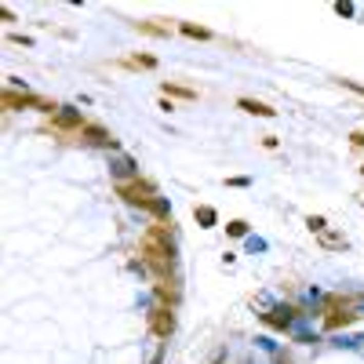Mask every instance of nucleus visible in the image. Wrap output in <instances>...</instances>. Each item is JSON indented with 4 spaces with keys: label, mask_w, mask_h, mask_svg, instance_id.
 Segmentation results:
<instances>
[{
    "label": "nucleus",
    "mask_w": 364,
    "mask_h": 364,
    "mask_svg": "<svg viewBox=\"0 0 364 364\" xmlns=\"http://www.w3.org/2000/svg\"><path fill=\"white\" fill-rule=\"evenodd\" d=\"M117 193L128 200V204H139V208H149L153 200H157V193L142 182V179H131V182H117Z\"/></svg>",
    "instance_id": "obj_1"
},
{
    "label": "nucleus",
    "mask_w": 364,
    "mask_h": 364,
    "mask_svg": "<svg viewBox=\"0 0 364 364\" xmlns=\"http://www.w3.org/2000/svg\"><path fill=\"white\" fill-rule=\"evenodd\" d=\"M171 324H175V320H171V310L157 306V310H153V332H157V335H168Z\"/></svg>",
    "instance_id": "obj_2"
},
{
    "label": "nucleus",
    "mask_w": 364,
    "mask_h": 364,
    "mask_svg": "<svg viewBox=\"0 0 364 364\" xmlns=\"http://www.w3.org/2000/svg\"><path fill=\"white\" fill-rule=\"evenodd\" d=\"M237 106H240V109H248V113H255V117H273V113H277V109H270L266 102H255V99H240Z\"/></svg>",
    "instance_id": "obj_3"
},
{
    "label": "nucleus",
    "mask_w": 364,
    "mask_h": 364,
    "mask_svg": "<svg viewBox=\"0 0 364 364\" xmlns=\"http://www.w3.org/2000/svg\"><path fill=\"white\" fill-rule=\"evenodd\" d=\"M84 135H88V142H95V146H117L113 142V135H106L102 128H95V124H88L84 128Z\"/></svg>",
    "instance_id": "obj_4"
},
{
    "label": "nucleus",
    "mask_w": 364,
    "mask_h": 364,
    "mask_svg": "<svg viewBox=\"0 0 364 364\" xmlns=\"http://www.w3.org/2000/svg\"><path fill=\"white\" fill-rule=\"evenodd\" d=\"M320 244H324V248H335V252H342V248H346V237H335V233H320Z\"/></svg>",
    "instance_id": "obj_5"
},
{
    "label": "nucleus",
    "mask_w": 364,
    "mask_h": 364,
    "mask_svg": "<svg viewBox=\"0 0 364 364\" xmlns=\"http://www.w3.org/2000/svg\"><path fill=\"white\" fill-rule=\"evenodd\" d=\"M160 91H164V95H179V99H197V91H193V88H179V84H164Z\"/></svg>",
    "instance_id": "obj_6"
},
{
    "label": "nucleus",
    "mask_w": 364,
    "mask_h": 364,
    "mask_svg": "<svg viewBox=\"0 0 364 364\" xmlns=\"http://www.w3.org/2000/svg\"><path fill=\"white\" fill-rule=\"evenodd\" d=\"M182 33H186V36H197V40H208V36H212L204 26H193V22H182Z\"/></svg>",
    "instance_id": "obj_7"
},
{
    "label": "nucleus",
    "mask_w": 364,
    "mask_h": 364,
    "mask_svg": "<svg viewBox=\"0 0 364 364\" xmlns=\"http://www.w3.org/2000/svg\"><path fill=\"white\" fill-rule=\"evenodd\" d=\"M139 33H153V36H168V26H153V22H135Z\"/></svg>",
    "instance_id": "obj_8"
},
{
    "label": "nucleus",
    "mask_w": 364,
    "mask_h": 364,
    "mask_svg": "<svg viewBox=\"0 0 364 364\" xmlns=\"http://www.w3.org/2000/svg\"><path fill=\"white\" fill-rule=\"evenodd\" d=\"M124 66H142V69H153V66H157V59H153V55H135V59H128Z\"/></svg>",
    "instance_id": "obj_9"
},
{
    "label": "nucleus",
    "mask_w": 364,
    "mask_h": 364,
    "mask_svg": "<svg viewBox=\"0 0 364 364\" xmlns=\"http://www.w3.org/2000/svg\"><path fill=\"white\" fill-rule=\"evenodd\" d=\"M197 219L204 222V226H215V212L212 208H197Z\"/></svg>",
    "instance_id": "obj_10"
},
{
    "label": "nucleus",
    "mask_w": 364,
    "mask_h": 364,
    "mask_svg": "<svg viewBox=\"0 0 364 364\" xmlns=\"http://www.w3.org/2000/svg\"><path fill=\"white\" fill-rule=\"evenodd\" d=\"M306 226H310L313 233H324V226H328V222L320 219V215H310V219H306Z\"/></svg>",
    "instance_id": "obj_11"
},
{
    "label": "nucleus",
    "mask_w": 364,
    "mask_h": 364,
    "mask_svg": "<svg viewBox=\"0 0 364 364\" xmlns=\"http://www.w3.org/2000/svg\"><path fill=\"white\" fill-rule=\"evenodd\" d=\"M244 229H248V222H240V219H237V222H229V233H233V237H240Z\"/></svg>",
    "instance_id": "obj_12"
},
{
    "label": "nucleus",
    "mask_w": 364,
    "mask_h": 364,
    "mask_svg": "<svg viewBox=\"0 0 364 364\" xmlns=\"http://www.w3.org/2000/svg\"><path fill=\"white\" fill-rule=\"evenodd\" d=\"M350 142H353L357 149H364V131H353V135H350Z\"/></svg>",
    "instance_id": "obj_13"
},
{
    "label": "nucleus",
    "mask_w": 364,
    "mask_h": 364,
    "mask_svg": "<svg viewBox=\"0 0 364 364\" xmlns=\"http://www.w3.org/2000/svg\"><path fill=\"white\" fill-rule=\"evenodd\" d=\"M342 84H346V88H353L357 95H364V88H360V84H353V80H342Z\"/></svg>",
    "instance_id": "obj_14"
}]
</instances>
